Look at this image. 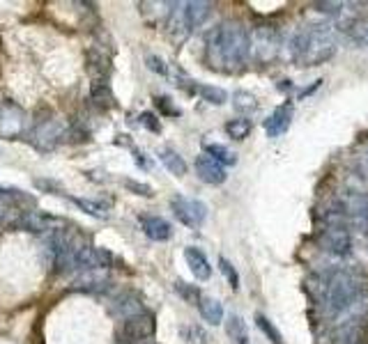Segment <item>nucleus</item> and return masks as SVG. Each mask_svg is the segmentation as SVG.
I'll return each mask as SVG.
<instances>
[{
    "mask_svg": "<svg viewBox=\"0 0 368 344\" xmlns=\"http://www.w3.org/2000/svg\"><path fill=\"white\" fill-rule=\"evenodd\" d=\"M207 62L219 72L239 69L249 57V30L239 21H224L205 37Z\"/></svg>",
    "mask_w": 368,
    "mask_h": 344,
    "instance_id": "nucleus-1",
    "label": "nucleus"
},
{
    "mask_svg": "<svg viewBox=\"0 0 368 344\" xmlns=\"http://www.w3.org/2000/svg\"><path fill=\"white\" fill-rule=\"evenodd\" d=\"M336 53V42L325 28H306L290 42V55L299 67H318Z\"/></svg>",
    "mask_w": 368,
    "mask_h": 344,
    "instance_id": "nucleus-2",
    "label": "nucleus"
},
{
    "mask_svg": "<svg viewBox=\"0 0 368 344\" xmlns=\"http://www.w3.org/2000/svg\"><path fill=\"white\" fill-rule=\"evenodd\" d=\"M364 284L359 275L352 271H336L325 282V308L329 314L350 312L362 299Z\"/></svg>",
    "mask_w": 368,
    "mask_h": 344,
    "instance_id": "nucleus-3",
    "label": "nucleus"
},
{
    "mask_svg": "<svg viewBox=\"0 0 368 344\" xmlns=\"http://www.w3.org/2000/svg\"><path fill=\"white\" fill-rule=\"evenodd\" d=\"M320 245L334 257H347L352 250V225L341 211L327 213V225L320 234Z\"/></svg>",
    "mask_w": 368,
    "mask_h": 344,
    "instance_id": "nucleus-4",
    "label": "nucleus"
},
{
    "mask_svg": "<svg viewBox=\"0 0 368 344\" xmlns=\"http://www.w3.org/2000/svg\"><path fill=\"white\" fill-rule=\"evenodd\" d=\"M70 135V126H67L60 117L55 115H48L46 120L35 122V126L28 133V140L33 143L35 150L40 152H51L60 145L65 138Z\"/></svg>",
    "mask_w": 368,
    "mask_h": 344,
    "instance_id": "nucleus-5",
    "label": "nucleus"
},
{
    "mask_svg": "<svg viewBox=\"0 0 368 344\" xmlns=\"http://www.w3.org/2000/svg\"><path fill=\"white\" fill-rule=\"evenodd\" d=\"M281 51V35L272 26H258L249 33V55L256 62H272Z\"/></svg>",
    "mask_w": 368,
    "mask_h": 344,
    "instance_id": "nucleus-6",
    "label": "nucleus"
},
{
    "mask_svg": "<svg viewBox=\"0 0 368 344\" xmlns=\"http://www.w3.org/2000/svg\"><path fill=\"white\" fill-rule=\"evenodd\" d=\"M154 314L150 312H141L136 317H129L122 321V326L118 331V340L120 344H143L154 335Z\"/></svg>",
    "mask_w": 368,
    "mask_h": 344,
    "instance_id": "nucleus-7",
    "label": "nucleus"
},
{
    "mask_svg": "<svg viewBox=\"0 0 368 344\" xmlns=\"http://www.w3.org/2000/svg\"><path fill=\"white\" fill-rule=\"evenodd\" d=\"M28 124V115L18 104L5 101L0 106V135L7 138V140H16L21 138Z\"/></svg>",
    "mask_w": 368,
    "mask_h": 344,
    "instance_id": "nucleus-8",
    "label": "nucleus"
},
{
    "mask_svg": "<svg viewBox=\"0 0 368 344\" xmlns=\"http://www.w3.org/2000/svg\"><path fill=\"white\" fill-rule=\"evenodd\" d=\"M171 209L175 213V218L187 225V228H200L202 221L207 216V206L202 204L200 200H191V198H184V195H175L171 198Z\"/></svg>",
    "mask_w": 368,
    "mask_h": 344,
    "instance_id": "nucleus-9",
    "label": "nucleus"
},
{
    "mask_svg": "<svg viewBox=\"0 0 368 344\" xmlns=\"http://www.w3.org/2000/svg\"><path fill=\"white\" fill-rule=\"evenodd\" d=\"M336 211H341L345 218H350L357 225H368V193L345 191L338 200Z\"/></svg>",
    "mask_w": 368,
    "mask_h": 344,
    "instance_id": "nucleus-10",
    "label": "nucleus"
},
{
    "mask_svg": "<svg viewBox=\"0 0 368 344\" xmlns=\"http://www.w3.org/2000/svg\"><path fill=\"white\" fill-rule=\"evenodd\" d=\"M16 225L18 228L28 230V232H35V234H42V237H46V234L63 230L65 221L55 218V216L42 213V211H26V213H21V218L16 221Z\"/></svg>",
    "mask_w": 368,
    "mask_h": 344,
    "instance_id": "nucleus-11",
    "label": "nucleus"
},
{
    "mask_svg": "<svg viewBox=\"0 0 368 344\" xmlns=\"http://www.w3.org/2000/svg\"><path fill=\"white\" fill-rule=\"evenodd\" d=\"M111 287L109 280V269H88L81 271L76 275V280L72 282L74 292H83V294H102Z\"/></svg>",
    "mask_w": 368,
    "mask_h": 344,
    "instance_id": "nucleus-12",
    "label": "nucleus"
},
{
    "mask_svg": "<svg viewBox=\"0 0 368 344\" xmlns=\"http://www.w3.org/2000/svg\"><path fill=\"white\" fill-rule=\"evenodd\" d=\"M347 317L345 321H341L334 331L332 335V344H359L362 340V326H364V319L366 317H359V314H355L352 310L345 312Z\"/></svg>",
    "mask_w": 368,
    "mask_h": 344,
    "instance_id": "nucleus-13",
    "label": "nucleus"
},
{
    "mask_svg": "<svg viewBox=\"0 0 368 344\" xmlns=\"http://www.w3.org/2000/svg\"><path fill=\"white\" fill-rule=\"evenodd\" d=\"M196 174L200 177L202 182L205 184H224L226 182V168L221 163H217L212 156L207 154H200L196 156Z\"/></svg>",
    "mask_w": 368,
    "mask_h": 344,
    "instance_id": "nucleus-14",
    "label": "nucleus"
},
{
    "mask_svg": "<svg viewBox=\"0 0 368 344\" xmlns=\"http://www.w3.org/2000/svg\"><path fill=\"white\" fill-rule=\"evenodd\" d=\"M290 120H293V106L283 104L265 120V133L269 138H278L290 129Z\"/></svg>",
    "mask_w": 368,
    "mask_h": 344,
    "instance_id": "nucleus-15",
    "label": "nucleus"
},
{
    "mask_svg": "<svg viewBox=\"0 0 368 344\" xmlns=\"http://www.w3.org/2000/svg\"><path fill=\"white\" fill-rule=\"evenodd\" d=\"M141 228L145 232V237L152 241H168L173 237V228L168 225V221L159 218V216H143Z\"/></svg>",
    "mask_w": 368,
    "mask_h": 344,
    "instance_id": "nucleus-16",
    "label": "nucleus"
},
{
    "mask_svg": "<svg viewBox=\"0 0 368 344\" xmlns=\"http://www.w3.org/2000/svg\"><path fill=\"white\" fill-rule=\"evenodd\" d=\"M113 312L118 314L120 319H129V317H136V314L145 312L143 310V303L139 299V294L134 292H122L120 296H115V306Z\"/></svg>",
    "mask_w": 368,
    "mask_h": 344,
    "instance_id": "nucleus-17",
    "label": "nucleus"
},
{
    "mask_svg": "<svg viewBox=\"0 0 368 344\" xmlns=\"http://www.w3.org/2000/svg\"><path fill=\"white\" fill-rule=\"evenodd\" d=\"M184 260H187L191 273L196 275V280H210L212 267H210V262L205 257V253H202L200 248H193V245H189V248L184 250Z\"/></svg>",
    "mask_w": 368,
    "mask_h": 344,
    "instance_id": "nucleus-18",
    "label": "nucleus"
},
{
    "mask_svg": "<svg viewBox=\"0 0 368 344\" xmlns=\"http://www.w3.org/2000/svg\"><path fill=\"white\" fill-rule=\"evenodd\" d=\"M210 12H212V5L202 3V0H191V3H184V18H187L189 33L193 30V28L205 23Z\"/></svg>",
    "mask_w": 368,
    "mask_h": 344,
    "instance_id": "nucleus-19",
    "label": "nucleus"
},
{
    "mask_svg": "<svg viewBox=\"0 0 368 344\" xmlns=\"http://www.w3.org/2000/svg\"><path fill=\"white\" fill-rule=\"evenodd\" d=\"M198 310H200V317L205 319L212 326H219L221 321H224V306L212 299V296H200L198 301Z\"/></svg>",
    "mask_w": 368,
    "mask_h": 344,
    "instance_id": "nucleus-20",
    "label": "nucleus"
},
{
    "mask_svg": "<svg viewBox=\"0 0 368 344\" xmlns=\"http://www.w3.org/2000/svg\"><path fill=\"white\" fill-rule=\"evenodd\" d=\"M90 101L99 108V111H109L113 106V92L106 81H94L90 87Z\"/></svg>",
    "mask_w": 368,
    "mask_h": 344,
    "instance_id": "nucleus-21",
    "label": "nucleus"
},
{
    "mask_svg": "<svg viewBox=\"0 0 368 344\" xmlns=\"http://www.w3.org/2000/svg\"><path fill=\"white\" fill-rule=\"evenodd\" d=\"M109 62L111 60L99 51V48H90V51H88V69L97 76L94 81H104V78L109 76V72H111Z\"/></svg>",
    "mask_w": 368,
    "mask_h": 344,
    "instance_id": "nucleus-22",
    "label": "nucleus"
},
{
    "mask_svg": "<svg viewBox=\"0 0 368 344\" xmlns=\"http://www.w3.org/2000/svg\"><path fill=\"white\" fill-rule=\"evenodd\" d=\"M0 200L12 202V204H16L18 209H23V211L35 209V204H37V200L33 198V195H28L23 191H18V189H3V186H0Z\"/></svg>",
    "mask_w": 368,
    "mask_h": 344,
    "instance_id": "nucleus-23",
    "label": "nucleus"
},
{
    "mask_svg": "<svg viewBox=\"0 0 368 344\" xmlns=\"http://www.w3.org/2000/svg\"><path fill=\"white\" fill-rule=\"evenodd\" d=\"M202 154H207L212 156L217 163L221 165H235L237 163V154L235 152H230L226 145H219V143H202Z\"/></svg>",
    "mask_w": 368,
    "mask_h": 344,
    "instance_id": "nucleus-24",
    "label": "nucleus"
},
{
    "mask_svg": "<svg viewBox=\"0 0 368 344\" xmlns=\"http://www.w3.org/2000/svg\"><path fill=\"white\" fill-rule=\"evenodd\" d=\"M159 159H161L163 165H166V170H171V174L182 177L184 172H187V163H184L182 156L175 150H171V147H163V150H159Z\"/></svg>",
    "mask_w": 368,
    "mask_h": 344,
    "instance_id": "nucleus-25",
    "label": "nucleus"
},
{
    "mask_svg": "<svg viewBox=\"0 0 368 344\" xmlns=\"http://www.w3.org/2000/svg\"><path fill=\"white\" fill-rule=\"evenodd\" d=\"M81 211H85L88 216H94V218H109V206L102 204V202H94V200H85V198H70Z\"/></svg>",
    "mask_w": 368,
    "mask_h": 344,
    "instance_id": "nucleus-26",
    "label": "nucleus"
},
{
    "mask_svg": "<svg viewBox=\"0 0 368 344\" xmlns=\"http://www.w3.org/2000/svg\"><path fill=\"white\" fill-rule=\"evenodd\" d=\"M226 333L232 344H249L247 342V326L244 321H242L237 314H232V317H228L226 321Z\"/></svg>",
    "mask_w": 368,
    "mask_h": 344,
    "instance_id": "nucleus-27",
    "label": "nucleus"
},
{
    "mask_svg": "<svg viewBox=\"0 0 368 344\" xmlns=\"http://www.w3.org/2000/svg\"><path fill=\"white\" fill-rule=\"evenodd\" d=\"M251 120H247V117H235V120H230L226 124V133L232 138V140H244V138L251 133Z\"/></svg>",
    "mask_w": 368,
    "mask_h": 344,
    "instance_id": "nucleus-28",
    "label": "nucleus"
},
{
    "mask_svg": "<svg viewBox=\"0 0 368 344\" xmlns=\"http://www.w3.org/2000/svg\"><path fill=\"white\" fill-rule=\"evenodd\" d=\"M198 94L207 104H215V106H221L228 101L226 90H221V87H215V85H198Z\"/></svg>",
    "mask_w": 368,
    "mask_h": 344,
    "instance_id": "nucleus-29",
    "label": "nucleus"
},
{
    "mask_svg": "<svg viewBox=\"0 0 368 344\" xmlns=\"http://www.w3.org/2000/svg\"><path fill=\"white\" fill-rule=\"evenodd\" d=\"M232 106H235V111H239V113H254L258 104H256V96L251 92L239 90L232 94Z\"/></svg>",
    "mask_w": 368,
    "mask_h": 344,
    "instance_id": "nucleus-30",
    "label": "nucleus"
},
{
    "mask_svg": "<svg viewBox=\"0 0 368 344\" xmlns=\"http://www.w3.org/2000/svg\"><path fill=\"white\" fill-rule=\"evenodd\" d=\"M256 323H258V328L265 333V338H269V342H272V344H283L281 333L276 331V326L265 317V314H256Z\"/></svg>",
    "mask_w": 368,
    "mask_h": 344,
    "instance_id": "nucleus-31",
    "label": "nucleus"
},
{
    "mask_svg": "<svg viewBox=\"0 0 368 344\" xmlns=\"http://www.w3.org/2000/svg\"><path fill=\"white\" fill-rule=\"evenodd\" d=\"M182 338L187 340L189 344H207V333L202 331L200 326H184L182 328Z\"/></svg>",
    "mask_w": 368,
    "mask_h": 344,
    "instance_id": "nucleus-32",
    "label": "nucleus"
},
{
    "mask_svg": "<svg viewBox=\"0 0 368 344\" xmlns=\"http://www.w3.org/2000/svg\"><path fill=\"white\" fill-rule=\"evenodd\" d=\"M219 269H221V273H224V278L228 280L230 287L237 289L239 287V275H237L235 267H232V264L226 257H219Z\"/></svg>",
    "mask_w": 368,
    "mask_h": 344,
    "instance_id": "nucleus-33",
    "label": "nucleus"
},
{
    "mask_svg": "<svg viewBox=\"0 0 368 344\" xmlns=\"http://www.w3.org/2000/svg\"><path fill=\"white\" fill-rule=\"evenodd\" d=\"M175 292L180 294V296H182L184 301H189V303H198V301H200L198 289L189 287V284H187V282H182V280H178V282H175Z\"/></svg>",
    "mask_w": 368,
    "mask_h": 344,
    "instance_id": "nucleus-34",
    "label": "nucleus"
},
{
    "mask_svg": "<svg viewBox=\"0 0 368 344\" xmlns=\"http://www.w3.org/2000/svg\"><path fill=\"white\" fill-rule=\"evenodd\" d=\"M124 186H127V189H129V191H134L136 195H143V198H152V195H154V191L150 189L148 184H141V182L127 179V182H124Z\"/></svg>",
    "mask_w": 368,
    "mask_h": 344,
    "instance_id": "nucleus-35",
    "label": "nucleus"
},
{
    "mask_svg": "<svg viewBox=\"0 0 368 344\" xmlns=\"http://www.w3.org/2000/svg\"><path fill=\"white\" fill-rule=\"evenodd\" d=\"M145 62H148V67L152 69V72H157L161 76L168 74V67H166V62H163L159 55H148V57H145Z\"/></svg>",
    "mask_w": 368,
    "mask_h": 344,
    "instance_id": "nucleus-36",
    "label": "nucleus"
},
{
    "mask_svg": "<svg viewBox=\"0 0 368 344\" xmlns=\"http://www.w3.org/2000/svg\"><path fill=\"white\" fill-rule=\"evenodd\" d=\"M141 124L145 126V129L154 131V133H159V131H161V124L157 122V117H154L152 113H143V115H141Z\"/></svg>",
    "mask_w": 368,
    "mask_h": 344,
    "instance_id": "nucleus-37",
    "label": "nucleus"
},
{
    "mask_svg": "<svg viewBox=\"0 0 368 344\" xmlns=\"http://www.w3.org/2000/svg\"><path fill=\"white\" fill-rule=\"evenodd\" d=\"M154 101H157V106H159L166 115H180V111H178V108L173 106V104H168L171 99H166V96H157V99H154Z\"/></svg>",
    "mask_w": 368,
    "mask_h": 344,
    "instance_id": "nucleus-38",
    "label": "nucleus"
},
{
    "mask_svg": "<svg viewBox=\"0 0 368 344\" xmlns=\"http://www.w3.org/2000/svg\"><path fill=\"white\" fill-rule=\"evenodd\" d=\"M35 186H37V189H46V191H51V193H60V191H63V186L51 184V182H46V179H35Z\"/></svg>",
    "mask_w": 368,
    "mask_h": 344,
    "instance_id": "nucleus-39",
    "label": "nucleus"
},
{
    "mask_svg": "<svg viewBox=\"0 0 368 344\" xmlns=\"http://www.w3.org/2000/svg\"><path fill=\"white\" fill-rule=\"evenodd\" d=\"M3 216H5V202L0 200V221H3Z\"/></svg>",
    "mask_w": 368,
    "mask_h": 344,
    "instance_id": "nucleus-40",
    "label": "nucleus"
},
{
    "mask_svg": "<svg viewBox=\"0 0 368 344\" xmlns=\"http://www.w3.org/2000/svg\"><path fill=\"white\" fill-rule=\"evenodd\" d=\"M366 42H368V30H366Z\"/></svg>",
    "mask_w": 368,
    "mask_h": 344,
    "instance_id": "nucleus-41",
    "label": "nucleus"
}]
</instances>
